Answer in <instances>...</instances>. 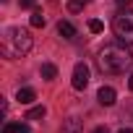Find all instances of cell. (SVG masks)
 <instances>
[{
  "label": "cell",
  "instance_id": "1",
  "mask_svg": "<svg viewBox=\"0 0 133 133\" xmlns=\"http://www.w3.org/2000/svg\"><path fill=\"white\" fill-rule=\"evenodd\" d=\"M97 63H99V68L104 73H123L125 68H130L133 52L128 50L125 42H107L97 52Z\"/></svg>",
  "mask_w": 133,
  "mask_h": 133
},
{
  "label": "cell",
  "instance_id": "2",
  "mask_svg": "<svg viewBox=\"0 0 133 133\" xmlns=\"http://www.w3.org/2000/svg\"><path fill=\"white\" fill-rule=\"evenodd\" d=\"M29 50H31V34H29V29L11 26V29L3 31V37H0V52H3V57L16 60V57H24Z\"/></svg>",
  "mask_w": 133,
  "mask_h": 133
},
{
  "label": "cell",
  "instance_id": "3",
  "mask_svg": "<svg viewBox=\"0 0 133 133\" xmlns=\"http://www.w3.org/2000/svg\"><path fill=\"white\" fill-rule=\"evenodd\" d=\"M112 31H115L117 42L133 44V11H130V8L120 11V13L112 18Z\"/></svg>",
  "mask_w": 133,
  "mask_h": 133
},
{
  "label": "cell",
  "instance_id": "4",
  "mask_svg": "<svg viewBox=\"0 0 133 133\" xmlns=\"http://www.w3.org/2000/svg\"><path fill=\"white\" fill-rule=\"evenodd\" d=\"M86 84H89V68H86V63H78L73 68V89L76 91H84Z\"/></svg>",
  "mask_w": 133,
  "mask_h": 133
},
{
  "label": "cell",
  "instance_id": "5",
  "mask_svg": "<svg viewBox=\"0 0 133 133\" xmlns=\"http://www.w3.org/2000/svg\"><path fill=\"white\" fill-rule=\"evenodd\" d=\"M97 99H99V104H102V107H112V104H115V99H117V94H115V89H112V86H102V89H99V94H97Z\"/></svg>",
  "mask_w": 133,
  "mask_h": 133
},
{
  "label": "cell",
  "instance_id": "6",
  "mask_svg": "<svg viewBox=\"0 0 133 133\" xmlns=\"http://www.w3.org/2000/svg\"><path fill=\"white\" fill-rule=\"evenodd\" d=\"M60 133H84V125H81V120H78V117H68V120L63 123Z\"/></svg>",
  "mask_w": 133,
  "mask_h": 133
},
{
  "label": "cell",
  "instance_id": "7",
  "mask_svg": "<svg viewBox=\"0 0 133 133\" xmlns=\"http://www.w3.org/2000/svg\"><path fill=\"white\" fill-rule=\"evenodd\" d=\"M57 34H60L63 39H73V37H76V26H73L71 21H60V24H57Z\"/></svg>",
  "mask_w": 133,
  "mask_h": 133
},
{
  "label": "cell",
  "instance_id": "8",
  "mask_svg": "<svg viewBox=\"0 0 133 133\" xmlns=\"http://www.w3.org/2000/svg\"><path fill=\"white\" fill-rule=\"evenodd\" d=\"M16 99H18L21 104H31V102L37 99V94H34V89H29V86H24V89H18V94H16Z\"/></svg>",
  "mask_w": 133,
  "mask_h": 133
},
{
  "label": "cell",
  "instance_id": "9",
  "mask_svg": "<svg viewBox=\"0 0 133 133\" xmlns=\"http://www.w3.org/2000/svg\"><path fill=\"white\" fill-rule=\"evenodd\" d=\"M55 76H57V68H55L52 63H44V65H42V78H44V81H52Z\"/></svg>",
  "mask_w": 133,
  "mask_h": 133
},
{
  "label": "cell",
  "instance_id": "10",
  "mask_svg": "<svg viewBox=\"0 0 133 133\" xmlns=\"http://www.w3.org/2000/svg\"><path fill=\"white\" fill-rule=\"evenodd\" d=\"M3 133H31L26 125H21V123H8L5 128H3Z\"/></svg>",
  "mask_w": 133,
  "mask_h": 133
},
{
  "label": "cell",
  "instance_id": "11",
  "mask_svg": "<svg viewBox=\"0 0 133 133\" xmlns=\"http://www.w3.org/2000/svg\"><path fill=\"white\" fill-rule=\"evenodd\" d=\"M29 21H31V26H34V29L44 26V16H42V11H37V8H34V11H31V18H29Z\"/></svg>",
  "mask_w": 133,
  "mask_h": 133
},
{
  "label": "cell",
  "instance_id": "12",
  "mask_svg": "<svg viewBox=\"0 0 133 133\" xmlns=\"http://www.w3.org/2000/svg\"><path fill=\"white\" fill-rule=\"evenodd\" d=\"M44 107H31L29 112H26V120H39V117H44Z\"/></svg>",
  "mask_w": 133,
  "mask_h": 133
},
{
  "label": "cell",
  "instance_id": "13",
  "mask_svg": "<svg viewBox=\"0 0 133 133\" xmlns=\"http://www.w3.org/2000/svg\"><path fill=\"white\" fill-rule=\"evenodd\" d=\"M68 11H71V13L84 11V0H68Z\"/></svg>",
  "mask_w": 133,
  "mask_h": 133
},
{
  "label": "cell",
  "instance_id": "14",
  "mask_svg": "<svg viewBox=\"0 0 133 133\" xmlns=\"http://www.w3.org/2000/svg\"><path fill=\"white\" fill-rule=\"evenodd\" d=\"M102 29H104V24H102V21H97V18H91V21H89V31H91V34H99Z\"/></svg>",
  "mask_w": 133,
  "mask_h": 133
},
{
  "label": "cell",
  "instance_id": "15",
  "mask_svg": "<svg viewBox=\"0 0 133 133\" xmlns=\"http://www.w3.org/2000/svg\"><path fill=\"white\" fill-rule=\"evenodd\" d=\"M18 3H21V8H34L37 0H18Z\"/></svg>",
  "mask_w": 133,
  "mask_h": 133
},
{
  "label": "cell",
  "instance_id": "16",
  "mask_svg": "<svg viewBox=\"0 0 133 133\" xmlns=\"http://www.w3.org/2000/svg\"><path fill=\"white\" fill-rule=\"evenodd\" d=\"M115 3H117V5H120V8H125V5H128V3H133V0H115Z\"/></svg>",
  "mask_w": 133,
  "mask_h": 133
},
{
  "label": "cell",
  "instance_id": "17",
  "mask_svg": "<svg viewBox=\"0 0 133 133\" xmlns=\"http://www.w3.org/2000/svg\"><path fill=\"white\" fill-rule=\"evenodd\" d=\"M94 133H107V128H102V125H99V128H94Z\"/></svg>",
  "mask_w": 133,
  "mask_h": 133
},
{
  "label": "cell",
  "instance_id": "18",
  "mask_svg": "<svg viewBox=\"0 0 133 133\" xmlns=\"http://www.w3.org/2000/svg\"><path fill=\"white\" fill-rule=\"evenodd\" d=\"M117 133H133V128H120Z\"/></svg>",
  "mask_w": 133,
  "mask_h": 133
},
{
  "label": "cell",
  "instance_id": "19",
  "mask_svg": "<svg viewBox=\"0 0 133 133\" xmlns=\"http://www.w3.org/2000/svg\"><path fill=\"white\" fill-rule=\"evenodd\" d=\"M128 86H130V91H133V73H130V78H128Z\"/></svg>",
  "mask_w": 133,
  "mask_h": 133
},
{
  "label": "cell",
  "instance_id": "20",
  "mask_svg": "<svg viewBox=\"0 0 133 133\" xmlns=\"http://www.w3.org/2000/svg\"><path fill=\"white\" fill-rule=\"evenodd\" d=\"M84 3H91V0H84Z\"/></svg>",
  "mask_w": 133,
  "mask_h": 133
}]
</instances>
